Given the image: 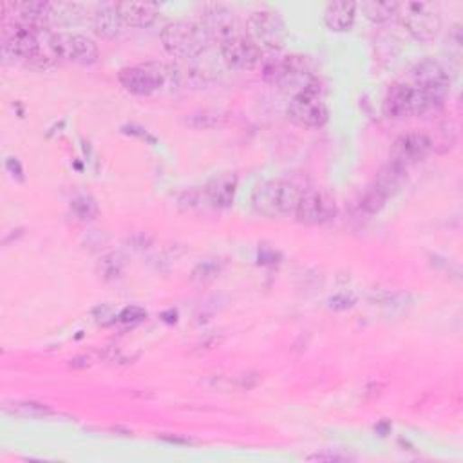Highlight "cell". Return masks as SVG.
<instances>
[{
  "mask_svg": "<svg viewBox=\"0 0 463 463\" xmlns=\"http://www.w3.org/2000/svg\"><path fill=\"white\" fill-rule=\"evenodd\" d=\"M4 411L8 414L22 416V418H49V416H55V411L49 405H44V404L33 402V400L8 402V404H4Z\"/></svg>",
  "mask_w": 463,
  "mask_h": 463,
  "instance_id": "20",
  "label": "cell"
},
{
  "mask_svg": "<svg viewBox=\"0 0 463 463\" xmlns=\"http://www.w3.org/2000/svg\"><path fill=\"white\" fill-rule=\"evenodd\" d=\"M116 12L127 28H148L160 15L158 6L148 3H116Z\"/></svg>",
  "mask_w": 463,
  "mask_h": 463,
  "instance_id": "17",
  "label": "cell"
},
{
  "mask_svg": "<svg viewBox=\"0 0 463 463\" xmlns=\"http://www.w3.org/2000/svg\"><path fill=\"white\" fill-rule=\"evenodd\" d=\"M307 459H330V461H335V459H346L344 456H339V454H312L307 456Z\"/></svg>",
  "mask_w": 463,
  "mask_h": 463,
  "instance_id": "27",
  "label": "cell"
},
{
  "mask_svg": "<svg viewBox=\"0 0 463 463\" xmlns=\"http://www.w3.org/2000/svg\"><path fill=\"white\" fill-rule=\"evenodd\" d=\"M384 112L396 120L414 116V87L409 84H395L384 100Z\"/></svg>",
  "mask_w": 463,
  "mask_h": 463,
  "instance_id": "16",
  "label": "cell"
},
{
  "mask_svg": "<svg viewBox=\"0 0 463 463\" xmlns=\"http://www.w3.org/2000/svg\"><path fill=\"white\" fill-rule=\"evenodd\" d=\"M236 191H237V176L234 173H221L207 183L205 196L212 207L228 209L236 200Z\"/></svg>",
  "mask_w": 463,
  "mask_h": 463,
  "instance_id": "15",
  "label": "cell"
},
{
  "mask_svg": "<svg viewBox=\"0 0 463 463\" xmlns=\"http://www.w3.org/2000/svg\"><path fill=\"white\" fill-rule=\"evenodd\" d=\"M300 192L286 180H266L254 189L252 207L264 218H286L295 214Z\"/></svg>",
  "mask_w": 463,
  "mask_h": 463,
  "instance_id": "2",
  "label": "cell"
},
{
  "mask_svg": "<svg viewBox=\"0 0 463 463\" xmlns=\"http://www.w3.org/2000/svg\"><path fill=\"white\" fill-rule=\"evenodd\" d=\"M94 31L103 39H116L125 31V24L116 12V3H105L94 12Z\"/></svg>",
  "mask_w": 463,
  "mask_h": 463,
  "instance_id": "18",
  "label": "cell"
},
{
  "mask_svg": "<svg viewBox=\"0 0 463 463\" xmlns=\"http://www.w3.org/2000/svg\"><path fill=\"white\" fill-rule=\"evenodd\" d=\"M120 84L132 94H152L169 80L176 78V69L169 66H138L125 67L118 75Z\"/></svg>",
  "mask_w": 463,
  "mask_h": 463,
  "instance_id": "5",
  "label": "cell"
},
{
  "mask_svg": "<svg viewBox=\"0 0 463 463\" xmlns=\"http://www.w3.org/2000/svg\"><path fill=\"white\" fill-rule=\"evenodd\" d=\"M71 210L80 221H91L98 214V205L91 196H78L73 200Z\"/></svg>",
  "mask_w": 463,
  "mask_h": 463,
  "instance_id": "23",
  "label": "cell"
},
{
  "mask_svg": "<svg viewBox=\"0 0 463 463\" xmlns=\"http://www.w3.org/2000/svg\"><path fill=\"white\" fill-rule=\"evenodd\" d=\"M218 272H219V268H218L214 263H203V264H200V266L196 268L194 279H203V280H207V279H212L214 275H218Z\"/></svg>",
  "mask_w": 463,
  "mask_h": 463,
  "instance_id": "24",
  "label": "cell"
},
{
  "mask_svg": "<svg viewBox=\"0 0 463 463\" xmlns=\"http://www.w3.org/2000/svg\"><path fill=\"white\" fill-rule=\"evenodd\" d=\"M82 12H84L82 4H71V3L49 4V24L75 22L78 15H82Z\"/></svg>",
  "mask_w": 463,
  "mask_h": 463,
  "instance_id": "22",
  "label": "cell"
},
{
  "mask_svg": "<svg viewBox=\"0 0 463 463\" xmlns=\"http://www.w3.org/2000/svg\"><path fill=\"white\" fill-rule=\"evenodd\" d=\"M357 17L355 3H332L325 10V22L332 31H348Z\"/></svg>",
  "mask_w": 463,
  "mask_h": 463,
  "instance_id": "19",
  "label": "cell"
},
{
  "mask_svg": "<svg viewBox=\"0 0 463 463\" xmlns=\"http://www.w3.org/2000/svg\"><path fill=\"white\" fill-rule=\"evenodd\" d=\"M145 317V312L138 306H129L120 314V321L123 323H132V321H141Z\"/></svg>",
  "mask_w": 463,
  "mask_h": 463,
  "instance_id": "25",
  "label": "cell"
},
{
  "mask_svg": "<svg viewBox=\"0 0 463 463\" xmlns=\"http://www.w3.org/2000/svg\"><path fill=\"white\" fill-rule=\"evenodd\" d=\"M203 26L207 28L210 39H218L225 42L236 35H241L237 30V21L234 12L223 4H210L205 8V21Z\"/></svg>",
  "mask_w": 463,
  "mask_h": 463,
  "instance_id": "14",
  "label": "cell"
},
{
  "mask_svg": "<svg viewBox=\"0 0 463 463\" xmlns=\"http://www.w3.org/2000/svg\"><path fill=\"white\" fill-rule=\"evenodd\" d=\"M264 76L282 91H291L293 96L319 87L306 57H284L282 60L270 62L264 67Z\"/></svg>",
  "mask_w": 463,
  "mask_h": 463,
  "instance_id": "3",
  "label": "cell"
},
{
  "mask_svg": "<svg viewBox=\"0 0 463 463\" xmlns=\"http://www.w3.org/2000/svg\"><path fill=\"white\" fill-rule=\"evenodd\" d=\"M53 53L67 62L89 66L94 64L100 57V49L96 42L85 35L80 33H69V31H60L55 33L49 40Z\"/></svg>",
  "mask_w": 463,
  "mask_h": 463,
  "instance_id": "7",
  "label": "cell"
},
{
  "mask_svg": "<svg viewBox=\"0 0 463 463\" xmlns=\"http://www.w3.org/2000/svg\"><path fill=\"white\" fill-rule=\"evenodd\" d=\"M398 17L404 28L420 42H429L441 30V13L432 3L398 4Z\"/></svg>",
  "mask_w": 463,
  "mask_h": 463,
  "instance_id": "4",
  "label": "cell"
},
{
  "mask_svg": "<svg viewBox=\"0 0 463 463\" xmlns=\"http://www.w3.org/2000/svg\"><path fill=\"white\" fill-rule=\"evenodd\" d=\"M221 55L230 67L236 69H255L263 62L261 48L243 35H236L221 42Z\"/></svg>",
  "mask_w": 463,
  "mask_h": 463,
  "instance_id": "12",
  "label": "cell"
},
{
  "mask_svg": "<svg viewBox=\"0 0 463 463\" xmlns=\"http://www.w3.org/2000/svg\"><path fill=\"white\" fill-rule=\"evenodd\" d=\"M337 207L330 196L325 192L307 189L300 192L295 216L298 221L307 225H323L335 218Z\"/></svg>",
  "mask_w": 463,
  "mask_h": 463,
  "instance_id": "11",
  "label": "cell"
},
{
  "mask_svg": "<svg viewBox=\"0 0 463 463\" xmlns=\"http://www.w3.org/2000/svg\"><path fill=\"white\" fill-rule=\"evenodd\" d=\"M413 80H414V87L434 94L441 100H445L447 93H449V75L447 71L441 67V64H438L436 60H422L414 66L413 69Z\"/></svg>",
  "mask_w": 463,
  "mask_h": 463,
  "instance_id": "13",
  "label": "cell"
},
{
  "mask_svg": "<svg viewBox=\"0 0 463 463\" xmlns=\"http://www.w3.org/2000/svg\"><path fill=\"white\" fill-rule=\"evenodd\" d=\"M248 37L259 46L279 49L286 40V24L277 12H254L246 22Z\"/></svg>",
  "mask_w": 463,
  "mask_h": 463,
  "instance_id": "8",
  "label": "cell"
},
{
  "mask_svg": "<svg viewBox=\"0 0 463 463\" xmlns=\"http://www.w3.org/2000/svg\"><path fill=\"white\" fill-rule=\"evenodd\" d=\"M288 116L293 123L307 129L323 127L328 121V107L319 94V87L295 94L288 105Z\"/></svg>",
  "mask_w": 463,
  "mask_h": 463,
  "instance_id": "6",
  "label": "cell"
},
{
  "mask_svg": "<svg viewBox=\"0 0 463 463\" xmlns=\"http://www.w3.org/2000/svg\"><path fill=\"white\" fill-rule=\"evenodd\" d=\"M361 10L364 12V15L370 21H373L377 24L387 22L393 17L398 15V4L396 3H362Z\"/></svg>",
  "mask_w": 463,
  "mask_h": 463,
  "instance_id": "21",
  "label": "cell"
},
{
  "mask_svg": "<svg viewBox=\"0 0 463 463\" xmlns=\"http://www.w3.org/2000/svg\"><path fill=\"white\" fill-rule=\"evenodd\" d=\"M353 302H355V297H352L348 293H341V295H335L330 298V304H332V307H335V310H344V307H350Z\"/></svg>",
  "mask_w": 463,
  "mask_h": 463,
  "instance_id": "26",
  "label": "cell"
},
{
  "mask_svg": "<svg viewBox=\"0 0 463 463\" xmlns=\"http://www.w3.org/2000/svg\"><path fill=\"white\" fill-rule=\"evenodd\" d=\"M162 42L173 57L191 60L201 57L209 49L212 39L203 22L174 21L164 28Z\"/></svg>",
  "mask_w": 463,
  "mask_h": 463,
  "instance_id": "1",
  "label": "cell"
},
{
  "mask_svg": "<svg viewBox=\"0 0 463 463\" xmlns=\"http://www.w3.org/2000/svg\"><path fill=\"white\" fill-rule=\"evenodd\" d=\"M432 139L422 132H407L402 134L391 148V165L407 171L416 165L432 150Z\"/></svg>",
  "mask_w": 463,
  "mask_h": 463,
  "instance_id": "10",
  "label": "cell"
},
{
  "mask_svg": "<svg viewBox=\"0 0 463 463\" xmlns=\"http://www.w3.org/2000/svg\"><path fill=\"white\" fill-rule=\"evenodd\" d=\"M3 55L4 58H19L28 62L40 58L37 31L26 26L4 21L3 22Z\"/></svg>",
  "mask_w": 463,
  "mask_h": 463,
  "instance_id": "9",
  "label": "cell"
}]
</instances>
